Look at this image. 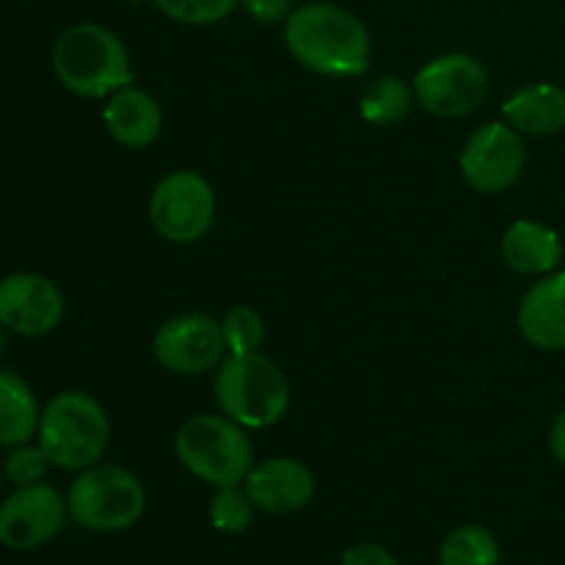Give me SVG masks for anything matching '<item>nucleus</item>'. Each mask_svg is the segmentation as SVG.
Masks as SVG:
<instances>
[{
	"instance_id": "nucleus-7",
	"label": "nucleus",
	"mask_w": 565,
	"mask_h": 565,
	"mask_svg": "<svg viewBox=\"0 0 565 565\" xmlns=\"http://www.w3.org/2000/svg\"><path fill=\"white\" fill-rule=\"evenodd\" d=\"M149 221L169 243H196L213 230L215 193L196 171H171L154 185L149 196Z\"/></svg>"
},
{
	"instance_id": "nucleus-16",
	"label": "nucleus",
	"mask_w": 565,
	"mask_h": 565,
	"mask_svg": "<svg viewBox=\"0 0 565 565\" xmlns=\"http://www.w3.org/2000/svg\"><path fill=\"white\" fill-rule=\"evenodd\" d=\"M502 259L522 276L555 274L563 259V241L541 221H513L502 235Z\"/></svg>"
},
{
	"instance_id": "nucleus-17",
	"label": "nucleus",
	"mask_w": 565,
	"mask_h": 565,
	"mask_svg": "<svg viewBox=\"0 0 565 565\" xmlns=\"http://www.w3.org/2000/svg\"><path fill=\"white\" fill-rule=\"evenodd\" d=\"M502 116L522 136H555L565 127V92L555 83H530L505 99Z\"/></svg>"
},
{
	"instance_id": "nucleus-28",
	"label": "nucleus",
	"mask_w": 565,
	"mask_h": 565,
	"mask_svg": "<svg viewBox=\"0 0 565 565\" xmlns=\"http://www.w3.org/2000/svg\"><path fill=\"white\" fill-rule=\"evenodd\" d=\"M3 326H0V356H3Z\"/></svg>"
},
{
	"instance_id": "nucleus-19",
	"label": "nucleus",
	"mask_w": 565,
	"mask_h": 565,
	"mask_svg": "<svg viewBox=\"0 0 565 565\" xmlns=\"http://www.w3.org/2000/svg\"><path fill=\"white\" fill-rule=\"evenodd\" d=\"M414 105V86L403 77H379L362 94V119L375 127H392L408 116Z\"/></svg>"
},
{
	"instance_id": "nucleus-29",
	"label": "nucleus",
	"mask_w": 565,
	"mask_h": 565,
	"mask_svg": "<svg viewBox=\"0 0 565 565\" xmlns=\"http://www.w3.org/2000/svg\"><path fill=\"white\" fill-rule=\"evenodd\" d=\"M127 3H143V0H127Z\"/></svg>"
},
{
	"instance_id": "nucleus-1",
	"label": "nucleus",
	"mask_w": 565,
	"mask_h": 565,
	"mask_svg": "<svg viewBox=\"0 0 565 565\" xmlns=\"http://www.w3.org/2000/svg\"><path fill=\"white\" fill-rule=\"evenodd\" d=\"M292 58L309 72L356 77L370 66V33L356 14L334 3H307L285 22Z\"/></svg>"
},
{
	"instance_id": "nucleus-22",
	"label": "nucleus",
	"mask_w": 565,
	"mask_h": 565,
	"mask_svg": "<svg viewBox=\"0 0 565 565\" xmlns=\"http://www.w3.org/2000/svg\"><path fill=\"white\" fill-rule=\"evenodd\" d=\"M226 351L230 353H254L265 342V320L254 307L237 303L221 320Z\"/></svg>"
},
{
	"instance_id": "nucleus-11",
	"label": "nucleus",
	"mask_w": 565,
	"mask_h": 565,
	"mask_svg": "<svg viewBox=\"0 0 565 565\" xmlns=\"http://www.w3.org/2000/svg\"><path fill=\"white\" fill-rule=\"evenodd\" d=\"M70 508L58 489L47 483L20 486L0 505V544L14 552H31L53 541L64 527Z\"/></svg>"
},
{
	"instance_id": "nucleus-24",
	"label": "nucleus",
	"mask_w": 565,
	"mask_h": 565,
	"mask_svg": "<svg viewBox=\"0 0 565 565\" xmlns=\"http://www.w3.org/2000/svg\"><path fill=\"white\" fill-rule=\"evenodd\" d=\"M53 467L47 458V452L39 445H20L14 447L9 458L3 463V472L11 483L20 489V486H33L42 483V478L47 475V469Z\"/></svg>"
},
{
	"instance_id": "nucleus-6",
	"label": "nucleus",
	"mask_w": 565,
	"mask_h": 565,
	"mask_svg": "<svg viewBox=\"0 0 565 565\" xmlns=\"http://www.w3.org/2000/svg\"><path fill=\"white\" fill-rule=\"evenodd\" d=\"M66 508L81 527L94 533H119L143 516L147 491L130 469L119 463H94L72 480Z\"/></svg>"
},
{
	"instance_id": "nucleus-27",
	"label": "nucleus",
	"mask_w": 565,
	"mask_h": 565,
	"mask_svg": "<svg viewBox=\"0 0 565 565\" xmlns=\"http://www.w3.org/2000/svg\"><path fill=\"white\" fill-rule=\"evenodd\" d=\"M550 450H552V456H555L557 461L565 467V408L557 414L555 425H552V430H550Z\"/></svg>"
},
{
	"instance_id": "nucleus-4",
	"label": "nucleus",
	"mask_w": 565,
	"mask_h": 565,
	"mask_svg": "<svg viewBox=\"0 0 565 565\" xmlns=\"http://www.w3.org/2000/svg\"><path fill=\"white\" fill-rule=\"evenodd\" d=\"M36 436L53 467L83 472L108 450L110 419L97 397L75 390L61 392L42 408Z\"/></svg>"
},
{
	"instance_id": "nucleus-3",
	"label": "nucleus",
	"mask_w": 565,
	"mask_h": 565,
	"mask_svg": "<svg viewBox=\"0 0 565 565\" xmlns=\"http://www.w3.org/2000/svg\"><path fill=\"white\" fill-rule=\"evenodd\" d=\"M213 390L221 414L252 430L281 423L290 408V381L259 351L230 353L218 364Z\"/></svg>"
},
{
	"instance_id": "nucleus-21",
	"label": "nucleus",
	"mask_w": 565,
	"mask_h": 565,
	"mask_svg": "<svg viewBox=\"0 0 565 565\" xmlns=\"http://www.w3.org/2000/svg\"><path fill=\"white\" fill-rule=\"evenodd\" d=\"M254 511L257 508H254L246 486H221V489H215L213 500H210V524L218 533L241 535L252 527Z\"/></svg>"
},
{
	"instance_id": "nucleus-12",
	"label": "nucleus",
	"mask_w": 565,
	"mask_h": 565,
	"mask_svg": "<svg viewBox=\"0 0 565 565\" xmlns=\"http://www.w3.org/2000/svg\"><path fill=\"white\" fill-rule=\"evenodd\" d=\"M64 292L42 274L0 279V326L22 337H44L64 320Z\"/></svg>"
},
{
	"instance_id": "nucleus-10",
	"label": "nucleus",
	"mask_w": 565,
	"mask_h": 565,
	"mask_svg": "<svg viewBox=\"0 0 565 565\" xmlns=\"http://www.w3.org/2000/svg\"><path fill=\"white\" fill-rule=\"evenodd\" d=\"M158 364L177 375H202L226 359V342L221 323L210 315L188 312L166 320L152 340Z\"/></svg>"
},
{
	"instance_id": "nucleus-23",
	"label": "nucleus",
	"mask_w": 565,
	"mask_h": 565,
	"mask_svg": "<svg viewBox=\"0 0 565 565\" xmlns=\"http://www.w3.org/2000/svg\"><path fill=\"white\" fill-rule=\"evenodd\" d=\"M154 3L174 22L210 25V22L226 20L241 6V0H154Z\"/></svg>"
},
{
	"instance_id": "nucleus-13",
	"label": "nucleus",
	"mask_w": 565,
	"mask_h": 565,
	"mask_svg": "<svg viewBox=\"0 0 565 565\" xmlns=\"http://www.w3.org/2000/svg\"><path fill=\"white\" fill-rule=\"evenodd\" d=\"M254 508L270 516H287L307 508L315 497V475L296 458H268L254 463L243 480Z\"/></svg>"
},
{
	"instance_id": "nucleus-8",
	"label": "nucleus",
	"mask_w": 565,
	"mask_h": 565,
	"mask_svg": "<svg viewBox=\"0 0 565 565\" xmlns=\"http://www.w3.org/2000/svg\"><path fill=\"white\" fill-rule=\"evenodd\" d=\"M414 97L439 119L475 114L489 94V72L475 55L445 53L430 58L414 77Z\"/></svg>"
},
{
	"instance_id": "nucleus-20",
	"label": "nucleus",
	"mask_w": 565,
	"mask_h": 565,
	"mask_svg": "<svg viewBox=\"0 0 565 565\" xmlns=\"http://www.w3.org/2000/svg\"><path fill=\"white\" fill-rule=\"evenodd\" d=\"M439 565H500V544L491 530L463 524L441 541Z\"/></svg>"
},
{
	"instance_id": "nucleus-5",
	"label": "nucleus",
	"mask_w": 565,
	"mask_h": 565,
	"mask_svg": "<svg viewBox=\"0 0 565 565\" xmlns=\"http://www.w3.org/2000/svg\"><path fill=\"white\" fill-rule=\"evenodd\" d=\"M174 452L193 478L215 489L243 483L254 467V447L246 428L218 414L185 419L174 436Z\"/></svg>"
},
{
	"instance_id": "nucleus-14",
	"label": "nucleus",
	"mask_w": 565,
	"mask_h": 565,
	"mask_svg": "<svg viewBox=\"0 0 565 565\" xmlns=\"http://www.w3.org/2000/svg\"><path fill=\"white\" fill-rule=\"evenodd\" d=\"M524 340L541 351H565V270L546 274L524 292L516 312Z\"/></svg>"
},
{
	"instance_id": "nucleus-9",
	"label": "nucleus",
	"mask_w": 565,
	"mask_h": 565,
	"mask_svg": "<svg viewBox=\"0 0 565 565\" xmlns=\"http://www.w3.org/2000/svg\"><path fill=\"white\" fill-rule=\"evenodd\" d=\"M527 163L524 136L508 121H489L467 138L461 152V174L480 193H502L522 177Z\"/></svg>"
},
{
	"instance_id": "nucleus-15",
	"label": "nucleus",
	"mask_w": 565,
	"mask_h": 565,
	"mask_svg": "<svg viewBox=\"0 0 565 565\" xmlns=\"http://www.w3.org/2000/svg\"><path fill=\"white\" fill-rule=\"evenodd\" d=\"M103 121L116 143L127 149H143L158 141L160 130H163V110L149 92L125 86L110 94L103 110Z\"/></svg>"
},
{
	"instance_id": "nucleus-2",
	"label": "nucleus",
	"mask_w": 565,
	"mask_h": 565,
	"mask_svg": "<svg viewBox=\"0 0 565 565\" xmlns=\"http://www.w3.org/2000/svg\"><path fill=\"white\" fill-rule=\"evenodd\" d=\"M55 77L77 97H110L132 83L125 42L97 22L66 28L53 44Z\"/></svg>"
},
{
	"instance_id": "nucleus-18",
	"label": "nucleus",
	"mask_w": 565,
	"mask_h": 565,
	"mask_svg": "<svg viewBox=\"0 0 565 565\" xmlns=\"http://www.w3.org/2000/svg\"><path fill=\"white\" fill-rule=\"evenodd\" d=\"M42 408L31 384L14 370H0V445L20 447L36 436Z\"/></svg>"
},
{
	"instance_id": "nucleus-25",
	"label": "nucleus",
	"mask_w": 565,
	"mask_h": 565,
	"mask_svg": "<svg viewBox=\"0 0 565 565\" xmlns=\"http://www.w3.org/2000/svg\"><path fill=\"white\" fill-rule=\"evenodd\" d=\"M243 9L254 17L257 22H268V25H276V22H287V17L292 14V0H241Z\"/></svg>"
},
{
	"instance_id": "nucleus-26",
	"label": "nucleus",
	"mask_w": 565,
	"mask_h": 565,
	"mask_svg": "<svg viewBox=\"0 0 565 565\" xmlns=\"http://www.w3.org/2000/svg\"><path fill=\"white\" fill-rule=\"evenodd\" d=\"M340 565H401L390 550L379 544H356L345 550Z\"/></svg>"
}]
</instances>
